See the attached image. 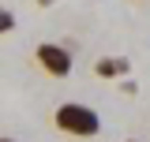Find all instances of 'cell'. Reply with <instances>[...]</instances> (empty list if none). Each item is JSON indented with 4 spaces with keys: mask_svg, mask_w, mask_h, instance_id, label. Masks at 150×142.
<instances>
[{
    "mask_svg": "<svg viewBox=\"0 0 150 142\" xmlns=\"http://www.w3.org/2000/svg\"><path fill=\"white\" fill-rule=\"evenodd\" d=\"M53 127L71 138H94V135H101V116L83 101H64L53 112Z\"/></svg>",
    "mask_w": 150,
    "mask_h": 142,
    "instance_id": "6da1fadb",
    "label": "cell"
},
{
    "mask_svg": "<svg viewBox=\"0 0 150 142\" xmlns=\"http://www.w3.org/2000/svg\"><path fill=\"white\" fill-rule=\"evenodd\" d=\"M34 60H38V67L45 71V75H53V79H68L75 67V56L68 45H56V41H41L34 49Z\"/></svg>",
    "mask_w": 150,
    "mask_h": 142,
    "instance_id": "7a4b0ae2",
    "label": "cell"
},
{
    "mask_svg": "<svg viewBox=\"0 0 150 142\" xmlns=\"http://www.w3.org/2000/svg\"><path fill=\"white\" fill-rule=\"evenodd\" d=\"M131 71V64L124 56H101V60H94V75L98 79H124Z\"/></svg>",
    "mask_w": 150,
    "mask_h": 142,
    "instance_id": "3957f363",
    "label": "cell"
},
{
    "mask_svg": "<svg viewBox=\"0 0 150 142\" xmlns=\"http://www.w3.org/2000/svg\"><path fill=\"white\" fill-rule=\"evenodd\" d=\"M8 30H15V15L8 8H0V34H8Z\"/></svg>",
    "mask_w": 150,
    "mask_h": 142,
    "instance_id": "277c9868",
    "label": "cell"
},
{
    "mask_svg": "<svg viewBox=\"0 0 150 142\" xmlns=\"http://www.w3.org/2000/svg\"><path fill=\"white\" fill-rule=\"evenodd\" d=\"M49 4H53V0H38V8H49Z\"/></svg>",
    "mask_w": 150,
    "mask_h": 142,
    "instance_id": "5b68a950",
    "label": "cell"
},
{
    "mask_svg": "<svg viewBox=\"0 0 150 142\" xmlns=\"http://www.w3.org/2000/svg\"><path fill=\"white\" fill-rule=\"evenodd\" d=\"M0 142H15V138H8V135H0Z\"/></svg>",
    "mask_w": 150,
    "mask_h": 142,
    "instance_id": "8992f818",
    "label": "cell"
},
{
    "mask_svg": "<svg viewBox=\"0 0 150 142\" xmlns=\"http://www.w3.org/2000/svg\"><path fill=\"white\" fill-rule=\"evenodd\" d=\"M128 142H135V138H128Z\"/></svg>",
    "mask_w": 150,
    "mask_h": 142,
    "instance_id": "52a82bcc",
    "label": "cell"
}]
</instances>
